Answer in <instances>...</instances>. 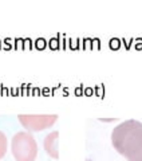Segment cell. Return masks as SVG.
<instances>
[{
	"label": "cell",
	"instance_id": "6da1fadb",
	"mask_svg": "<svg viewBox=\"0 0 142 161\" xmlns=\"http://www.w3.org/2000/svg\"><path fill=\"white\" fill-rule=\"evenodd\" d=\"M114 149L128 161H142V122L128 119L111 132Z\"/></svg>",
	"mask_w": 142,
	"mask_h": 161
},
{
	"label": "cell",
	"instance_id": "7a4b0ae2",
	"mask_svg": "<svg viewBox=\"0 0 142 161\" xmlns=\"http://www.w3.org/2000/svg\"><path fill=\"white\" fill-rule=\"evenodd\" d=\"M11 152L16 161H35L38 156L36 140L30 132H18L11 141Z\"/></svg>",
	"mask_w": 142,
	"mask_h": 161
},
{
	"label": "cell",
	"instance_id": "3957f363",
	"mask_svg": "<svg viewBox=\"0 0 142 161\" xmlns=\"http://www.w3.org/2000/svg\"><path fill=\"white\" fill-rule=\"evenodd\" d=\"M19 122L26 132H40L57 122L58 114H19Z\"/></svg>",
	"mask_w": 142,
	"mask_h": 161
},
{
	"label": "cell",
	"instance_id": "277c9868",
	"mask_svg": "<svg viewBox=\"0 0 142 161\" xmlns=\"http://www.w3.org/2000/svg\"><path fill=\"white\" fill-rule=\"evenodd\" d=\"M58 144H59V132H52L47 134L44 137L43 141V147L44 150L50 157L54 158V160H58L59 158V149H58Z\"/></svg>",
	"mask_w": 142,
	"mask_h": 161
},
{
	"label": "cell",
	"instance_id": "5b68a950",
	"mask_svg": "<svg viewBox=\"0 0 142 161\" xmlns=\"http://www.w3.org/2000/svg\"><path fill=\"white\" fill-rule=\"evenodd\" d=\"M7 147H8L7 136L4 134L2 130H0V160H2L4 156H6V153H7Z\"/></svg>",
	"mask_w": 142,
	"mask_h": 161
}]
</instances>
